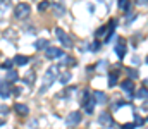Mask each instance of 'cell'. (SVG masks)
Returning <instances> with one entry per match:
<instances>
[{"label": "cell", "mask_w": 148, "mask_h": 129, "mask_svg": "<svg viewBox=\"0 0 148 129\" xmlns=\"http://www.w3.org/2000/svg\"><path fill=\"white\" fill-rule=\"evenodd\" d=\"M57 69H59V67L53 66V67H50V69L47 71V74H45V78H43V86L40 88V93H45V89L52 86V83L55 81V76H57Z\"/></svg>", "instance_id": "6da1fadb"}, {"label": "cell", "mask_w": 148, "mask_h": 129, "mask_svg": "<svg viewBox=\"0 0 148 129\" xmlns=\"http://www.w3.org/2000/svg\"><path fill=\"white\" fill-rule=\"evenodd\" d=\"M14 14H16V17H17V19H26V17L31 14V7H29L28 3H19V5L16 7Z\"/></svg>", "instance_id": "7a4b0ae2"}, {"label": "cell", "mask_w": 148, "mask_h": 129, "mask_svg": "<svg viewBox=\"0 0 148 129\" xmlns=\"http://www.w3.org/2000/svg\"><path fill=\"white\" fill-rule=\"evenodd\" d=\"M55 35H57V38H59V42L62 43V46H66V48H69V46H73V42H71V38H69V35L64 31V29H60V28H57L55 29Z\"/></svg>", "instance_id": "3957f363"}, {"label": "cell", "mask_w": 148, "mask_h": 129, "mask_svg": "<svg viewBox=\"0 0 148 129\" xmlns=\"http://www.w3.org/2000/svg\"><path fill=\"white\" fill-rule=\"evenodd\" d=\"M45 57L47 59H57V57H64V52L57 46H48L45 50Z\"/></svg>", "instance_id": "277c9868"}, {"label": "cell", "mask_w": 148, "mask_h": 129, "mask_svg": "<svg viewBox=\"0 0 148 129\" xmlns=\"http://www.w3.org/2000/svg\"><path fill=\"white\" fill-rule=\"evenodd\" d=\"M81 122V112H71L67 117H66V124L69 126V128H73L76 124H79Z\"/></svg>", "instance_id": "5b68a950"}, {"label": "cell", "mask_w": 148, "mask_h": 129, "mask_svg": "<svg viewBox=\"0 0 148 129\" xmlns=\"http://www.w3.org/2000/svg\"><path fill=\"white\" fill-rule=\"evenodd\" d=\"M121 88L124 89V93H127V96H129V98L133 96V91H134V83H133L131 79L122 81V83H121Z\"/></svg>", "instance_id": "8992f818"}, {"label": "cell", "mask_w": 148, "mask_h": 129, "mask_svg": "<svg viewBox=\"0 0 148 129\" xmlns=\"http://www.w3.org/2000/svg\"><path fill=\"white\" fill-rule=\"evenodd\" d=\"M10 96V85L9 81H2L0 83V98H9Z\"/></svg>", "instance_id": "52a82bcc"}, {"label": "cell", "mask_w": 148, "mask_h": 129, "mask_svg": "<svg viewBox=\"0 0 148 129\" xmlns=\"http://www.w3.org/2000/svg\"><path fill=\"white\" fill-rule=\"evenodd\" d=\"M98 121H100V124H102V126H105V128H112V126H114L112 117L107 114V112H102V115L98 117Z\"/></svg>", "instance_id": "ba28073f"}, {"label": "cell", "mask_w": 148, "mask_h": 129, "mask_svg": "<svg viewBox=\"0 0 148 129\" xmlns=\"http://www.w3.org/2000/svg\"><path fill=\"white\" fill-rule=\"evenodd\" d=\"M114 50H115V53H117V57H119V59H124V57H126V43L122 42V40L115 45V48H114Z\"/></svg>", "instance_id": "9c48e42d"}, {"label": "cell", "mask_w": 148, "mask_h": 129, "mask_svg": "<svg viewBox=\"0 0 148 129\" xmlns=\"http://www.w3.org/2000/svg\"><path fill=\"white\" fill-rule=\"evenodd\" d=\"M93 96H95V102L97 103H107V95L103 91L97 89V91H93Z\"/></svg>", "instance_id": "30bf717a"}, {"label": "cell", "mask_w": 148, "mask_h": 129, "mask_svg": "<svg viewBox=\"0 0 148 129\" xmlns=\"http://www.w3.org/2000/svg\"><path fill=\"white\" fill-rule=\"evenodd\" d=\"M14 110H16L19 115H28V112H29L28 105H24V103H16V105H14Z\"/></svg>", "instance_id": "8fae6325"}, {"label": "cell", "mask_w": 148, "mask_h": 129, "mask_svg": "<svg viewBox=\"0 0 148 129\" xmlns=\"http://www.w3.org/2000/svg\"><path fill=\"white\" fill-rule=\"evenodd\" d=\"M35 48H36V50H47V48H48V40L40 38V40L35 43Z\"/></svg>", "instance_id": "7c38bea8"}, {"label": "cell", "mask_w": 148, "mask_h": 129, "mask_svg": "<svg viewBox=\"0 0 148 129\" xmlns=\"http://www.w3.org/2000/svg\"><path fill=\"white\" fill-rule=\"evenodd\" d=\"M29 62V59L26 57V55H17L16 59H14V64H17V66H26Z\"/></svg>", "instance_id": "4fadbf2b"}, {"label": "cell", "mask_w": 148, "mask_h": 129, "mask_svg": "<svg viewBox=\"0 0 148 129\" xmlns=\"http://www.w3.org/2000/svg\"><path fill=\"white\" fill-rule=\"evenodd\" d=\"M69 79H71V72H69V71H64L62 74H59V81H60V85L69 83Z\"/></svg>", "instance_id": "5bb4252c"}, {"label": "cell", "mask_w": 148, "mask_h": 129, "mask_svg": "<svg viewBox=\"0 0 148 129\" xmlns=\"http://www.w3.org/2000/svg\"><path fill=\"white\" fill-rule=\"evenodd\" d=\"M5 78H7V81H16V79H19V74L10 69V71H7V76Z\"/></svg>", "instance_id": "9a60e30c"}, {"label": "cell", "mask_w": 148, "mask_h": 129, "mask_svg": "<svg viewBox=\"0 0 148 129\" xmlns=\"http://www.w3.org/2000/svg\"><path fill=\"white\" fill-rule=\"evenodd\" d=\"M93 105H95V100H88V103H84V112L86 114H93Z\"/></svg>", "instance_id": "2e32d148"}, {"label": "cell", "mask_w": 148, "mask_h": 129, "mask_svg": "<svg viewBox=\"0 0 148 129\" xmlns=\"http://www.w3.org/2000/svg\"><path fill=\"white\" fill-rule=\"evenodd\" d=\"M136 98H140V100H148V89L147 88H141V89L136 93Z\"/></svg>", "instance_id": "e0dca14e"}, {"label": "cell", "mask_w": 148, "mask_h": 129, "mask_svg": "<svg viewBox=\"0 0 148 129\" xmlns=\"http://www.w3.org/2000/svg\"><path fill=\"white\" fill-rule=\"evenodd\" d=\"M52 7H53V10H55V16H60V14H64V12H66L64 5H60V3H53Z\"/></svg>", "instance_id": "ac0fdd59"}, {"label": "cell", "mask_w": 148, "mask_h": 129, "mask_svg": "<svg viewBox=\"0 0 148 129\" xmlns=\"http://www.w3.org/2000/svg\"><path fill=\"white\" fill-rule=\"evenodd\" d=\"M23 81H24L26 85H33V83H35V72H29L28 76H24Z\"/></svg>", "instance_id": "d6986e66"}, {"label": "cell", "mask_w": 148, "mask_h": 129, "mask_svg": "<svg viewBox=\"0 0 148 129\" xmlns=\"http://www.w3.org/2000/svg\"><path fill=\"white\" fill-rule=\"evenodd\" d=\"M117 85V72H110V76H109V86H115Z\"/></svg>", "instance_id": "ffe728a7"}, {"label": "cell", "mask_w": 148, "mask_h": 129, "mask_svg": "<svg viewBox=\"0 0 148 129\" xmlns=\"http://www.w3.org/2000/svg\"><path fill=\"white\" fill-rule=\"evenodd\" d=\"M129 7H131V3H129L127 0H121V2H119V9H122V10H129Z\"/></svg>", "instance_id": "44dd1931"}, {"label": "cell", "mask_w": 148, "mask_h": 129, "mask_svg": "<svg viewBox=\"0 0 148 129\" xmlns=\"http://www.w3.org/2000/svg\"><path fill=\"white\" fill-rule=\"evenodd\" d=\"M60 64H62V66H69V64H76V60L71 59V57H67V55H64V59H62Z\"/></svg>", "instance_id": "7402d4cb"}, {"label": "cell", "mask_w": 148, "mask_h": 129, "mask_svg": "<svg viewBox=\"0 0 148 129\" xmlns=\"http://www.w3.org/2000/svg\"><path fill=\"white\" fill-rule=\"evenodd\" d=\"M127 76H129L131 79H136V78H138V72H136L134 69H127Z\"/></svg>", "instance_id": "603a6c76"}, {"label": "cell", "mask_w": 148, "mask_h": 129, "mask_svg": "<svg viewBox=\"0 0 148 129\" xmlns=\"http://www.w3.org/2000/svg\"><path fill=\"white\" fill-rule=\"evenodd\" d=\"M12 64H14V60H5V62L2 64V67H3V69H9V71H10V67H12Z\"/></svg>", "instance_id": "cb8c5ba5"}, {"label": "cell", "mask_w": 148, "mask_h": 129, "mask_svg": "<svg viewBox=\"0 0 148 129\" xmlns=\"http://www.w3.org/2000/svg\"><path fill=\"white\" fill-rule=\"evenodd\" d=\"M107 29H109V28H105V26H103V28H100V29L97 31V36H103V35L107 33ZM110 31H112V29H110Z\"/></svg>", "instance_id": "d4e9b609"}, {"label": "cell", "mask_w": 148, "mask_h": 129, "mask_svg": "<svg viewBox=\"0 0 148 129\" xmlns=\"http://www.w3.org/2000/svg\"><path fill=\"white\" fill-rule=\"evenodd\" d=\"M48 5H50L48 2H41V3L38 5V9H40V10H45V9H48Z\"/></svg>", "instance_id": "484cf974"}, {"label": "cell", "mask_w": 148, "mask_h": 129, "mask_svg": "<svg viewBox=\"0 0 148 129\" xmlns=\"http://www.w3.org/2000/svg\"><path fill=\"white\" fill-rule=\"evenodd\" d=\"M0 114H2V115H7V114H9V107L2 105V107H0Z\"/></svg>", "instance_id": "4316f807"}, {"label": "cell", "mask_w": 148, "mask_h": 129, "mask_svg": "<svg viewBox=\"0 0 148 129\" xmlns=\"http://www.w3.org/2000/svg\"><path fill=\"white\" fill-rule=\"evenodd\" d=\"M90 48H91V50H93V52H97V50H98V48H100V42H93V45H91V46H90Z\"/></svg>", "instance_id": "83f0119b"}, {"label": "cell", "mask_w": 148, "mask_h": 129, "mask_svg": "<svg viewBox=\"0 0 148 129\" xmlns=\"http://www.w3.org/2000/svg\"><path fill=\"white\" fill-rule=\"evenodd\" d=\"M143 122H145V121H143V119H141L140 115H136V122H134V126H141Z\"/></svg>", "instance_id": "f1b7e54d"}, {"label": "cell", "mask_w": 148, "mask_h": 129, "mask_svg": "<svg viewBox=\"0 0 148 129\" xmlns=\"http://www.w3.org/2000/svg\"><path fill=\"white\" fill-rule=\"evenodd\" d=\"M133 128H134V124H126L122 129H133Z\"/></svg>", "instance_id": "f546056e"}, {"label": "cell", "mask_w": 148, "mask_h": 129, "mask_svg": "<svg viewBox=\"0 0 148 129\" xmlns=\"http://www.w3.org/2000/svg\"><path fill=\"white\" fill-rule=\"evenodd\" d=\"M2 126H3V121H2V119H0V128H2Z\"/></svg>", "instance_id": "4dcf8cb0"}, {"label": "cell", "mask_w": 148, "mask_h": 129, "mask_svg": "<svg viewBox=\"0 0 148 129\" xmlns=\"http://www.w3.org/2000/svg\"><path fill=\"white\" fill-rule=\"evenodd\" d=\"M147 122H148V117H147Z\"/></svg>", "instance_id": "1f68e13d"}, {"label": "cell", "mask_w": 148, "mask_h": 129, "mask_svg": "<svg viewBox=\"0 0 148 129\" xmlns=\"http://www.w3.org/2000/svg\"><path fill=\"white\" fill-rule=\"evenodd\" d=\"M147 62H148V57H147Z\"/></svg>", "instance_id": "d6a6232c"}]
</instances>
